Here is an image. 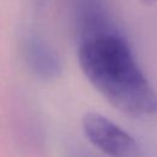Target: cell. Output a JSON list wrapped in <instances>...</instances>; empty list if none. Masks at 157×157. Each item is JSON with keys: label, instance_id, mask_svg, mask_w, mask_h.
<instances>
[{"label": "cell", "instance_id": "4", "mask_svg": "<svg viewBox=\"0 0 157 157\" xmlns=\"http://www.w3.org/2000/svg\"><path fill=\"white\" fill-rule=\"evenodd\" d=\"M77 40L114 29L107 12L105 0H75Z\"/></svg>", "mask_w": 157, "mask_h": 157}, {"label": "cell", "instance_id": "5", "mask_svg": "<svg viewBox=\"0 0 157 157\" xmlns=\"http://www.w3.org/2000/svg\"><path fill=\"white\" fill-rule=\"evenodd\" d=\"M142 4H145V5H152V4H155L157 0H140Z\"/></svg>", "mask_w": 157, "mask_h": 157}, {"label": "cell", "instance_id": "3", "mask_svg": "<svg viewBox=\"0 0 157 157\" xmlns=\"http://www.w3.org/2000/svg\"><path fill=\"white\" fill-rule=\"evenodd\" d=\"M23 54L31 71L43 80H53L61 72L59 53L45 39L31 34L23 42Z\"/></svg>", "mask_w": 157, "mask_h": 157}, {"label": "cell", "instance_id": "2", "mask_svg": "<svg viewBox=\"0 0 157 157\" xmlns=\"http://www.w3.org/2000/svg\"><path fill=\"white\" fill-rule=\"evenodd\" d=\"M82 129L88 141L110 157H137L140 153L135 139L102 114L86 113Z\"/></svg>", "mask_w": 157, "mask_h": 157}, {"label": "cell", "instance_id": "6", "mask_svg": "<svg viewBox=\"0 0 157 157\" xmlns=\"http://www.w3.org/2000/svg\"><path fill=\"white\" fill-rule=\"evenodd\" d=\"M34 1H36V5L37 6H43L47 2V0H34Z\"/></svg>", "mask_w": 157, "mask_h": 157}, {"label": "cell", "instance_id": "1", "mask_svg": "<svg viewBox=\"0 0 157 157\" xmlns=\"http://www.w3.org/2000/svg\"><path fill=\"white\" fill-rule=\"evenodd\" d=\"M77 54L87 80L114 108L132 118L157 114V92L115 28L78 40Z\"/></svg>", "mask_w": 157, "mask_h": 157}]
</instances>
